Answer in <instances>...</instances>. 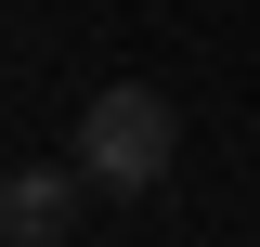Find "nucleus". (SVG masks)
Listing matches in <instances>:
<instances>
[{"mask_svg": "<svg viewBox=\"0 0 260 247\" xmlns=\"http://www.w3.org/2000/svg\"><path fill=\"white\" fill-rule=\"evenodd\" d=\"M169 156H182V117H169V91H143V78H117V91H91L78 104V182H104V195H156L169 182Z\"/></svg>", "mask_w": 260, "mask_h": 247, "instance_id": "1", "label": "nucleus"}, {"mask_svg": "<svg viewBox=\"0 0 260 247\" xmlns=\"http://www.w3.org/2000/svg\"><path fill=\"white\" fill-rule=\"evenodd\" d=\"M78 234V169H13L0 182V247H65Z\"/></svg>", "mask_w": 260, "mask_h": 247, "instance_id": "2", "label": "nucleus"}]
</instances>
